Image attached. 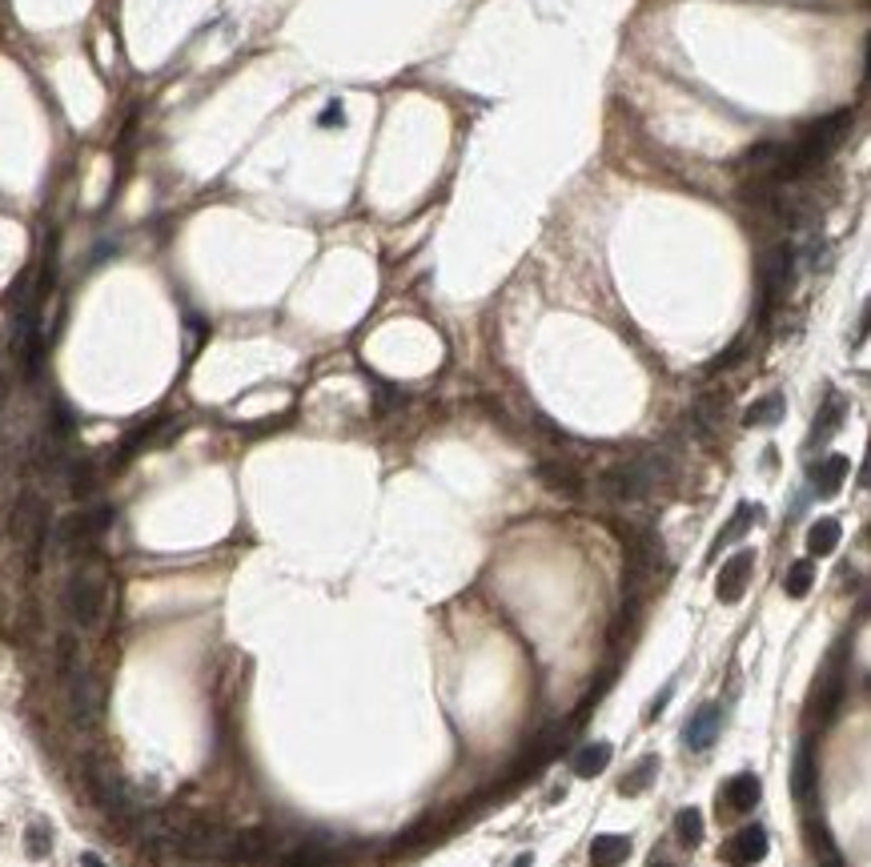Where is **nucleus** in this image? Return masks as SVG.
Instances as JSON below:
<instances>
[{
    "label": "nucleus",
    "instance_id": "nucleus-1",
    "mask_svg": "<svg viewBox=\"0 0 871 867\" xmlns=\"http://www.w3.org/2000/svg\"><path fill=\"white\" fill-rule=\"evenodd\" d=\"M105 603H109V578L101 566H81L73 570L69 587H65V611L81 631L101 627L105 619Z\"/></svg>",
    "mask_w": 871,
    "mask_h": 867
},
{
    "label": "nucleus",
    "instance_id": "nucleus-2",
    "mask_svg": "<svg viewBox=\"0 0 871 867\" xmlns=\"http://www.w3.org/2000/svg\"><path fill=\"white\" fill-rule=\"evenodd\" d=\"M663 474H667V458L643 454V458H635V462H623V466L607 470V474H603V494L615 498V502H635V498H643Z\"/></svg>",
    "mask_w": 871,
    "mask_h": 867
},
{
    "label": "nucleus",
    "instance_id": "nucleus-3",
    "mask_svg": "<svg viewBox=\"0 0 871 867\" xmlns=\"http://www.w3.org/2000/svg\"><path fill=\"white\" fill-rule=\"evenodd\" d=\"M85 787H89L93 803H97L105 815H113V819H129V815H137L133 791H129L125 779H121L105 759H97V755L85 759Z\"/></svg>",
    "mask_w": 871,
    "mask_h": 867
},
{
    "label": "nucleus",
    "instance_id": "nucleus-4",
    "mask_svg": "<svg viewBox=\"0 0 871 867\" xmlns=\"http://www.w3.org/2000/svg\"><path fill=\"white\" fill-rule=\"evenodd\" d=\"M843 695H847V679H843V655L835 651V655H831V663H827V671H823V679H819V687H815V699H811V719H815L819 727H827V723L839 715V707H843Z\"/></svg>",
    "mask_w": 871,
    "mask_h": 867
},
{
    "label": "nucleus",
    "instance_id": "nucleus-5",
    "mask_svg": "<svg viewBox=\"0 0 871 867\" xmlns=\"http://www.w3.org/2000/svg\"><path fill=\"white\" fill-rule=\"evenodd\" d=\"M65 683H69V711H73V719L81 727L97 723L101 719V687H97V679L89 671L65 663Z\"/></svg>",
    "mask_w": 871,
    "mask_h": 867
},
{
    "label": "nucleus",
    "instance_id": "nucleus-6",
    "mask_svg": "<svg viewBox=\"0 0 871 867\" xmlns=\"http://www.w3.org/2000/svg\"><path fill=\"white\" fill-rule=\"evenodd\" d=\"M763 855H767V831H763L759 823L735 831V835L723 843V851H719V859L731 863V867H755Z\"/></svg>",
    "mask_w": 871,
    "mask_h": 867
},
{
    "label": "nucleus",
    "instance_id": "nucleus-7",
    "mask_svg": "<svg viewBox=\"0 0 871 867\" xmlns=\"http://www.w3.org/2000/svg\"><path fill=\"white\" fill-rule=\"evenodd\" d=\"M751 570H755V550H739V554H731V558L723 562V570H719L715 595H719L723 603H739L743 591H747V583H751Z\"/></svg>",
    "mask_w": 871,
    "mask_h": 867
},
{
    "label": "nucleus",
    "instance_id": "nucleus-8",
    "mask_svg": "<svg viewBox=\"0 0 871 867\" xmlns=\"http://www.w3.org/2000/svg\"><path fill=\"white\" fill-rule=\"evenodd\" d=\"M109 518H113L109 506H105V510H85V514L65 518V522H61V542H65V550H81V546L97 542L101 530L109 526Z\"/></svg>",
    "mask_w": 871,
    "mask_h": 867
},
{
    "label": "nucleus",
    "instance_id": "nucleus-9",
    "mask_svg": "<svg viewBox=\"0 0 871 867\" xmlns=\"http://www.w3.org/2000/svg\"><path fill=\"white\" fill-rule=\"evenodd\" d=\"M759 799H763L759 775L743 771V775H731V779L723 783V791H719V811H727V815H747Z\"/></svg>",
    "mask_w": 871,
    "mask_h": 867
},
{
    "label": "nucleus",
    "instance_id": "nucleus-10",
    "mask_svg": "<svg viewBox=\"0 0 871 867\" xmlns=\"http://www.w3.org/2000/svg\"><path fill=\"white\" fill-rule=\"evenodd\" d=\"M815 791H819V767H815L811 743H799L795 763H791V795H795L799 807H811V803H815Z\"/></svg>",
    "mask_w": 871,
    "mask_h": 867
},
{
    "label": "nucleus",
    "instance_id": "nucleus-11",
    "mask_svg": "<svg viewBox=\"0 0 871 867\" xmlns=\"http://www.w3.org/2000/svg\"><path fill=\"white\" fill-rule=\"evenodd\" d=\"M611 755H615V747L607 743V739H595V743H583L574 751V759H570V771L578 775V779H595V775H603L607 771V763H611Z\"/></svg>",
    "mask_w": 871,
    "mask_h": 867
},
{
    "label": "nucleus",
    "instance_id": "nucleus-12",
    "mask_svg": "<svg viewBox=\"0 0 871 867\" xmlns=\"http://www.w3.org/2000/svg\"><path fill=\"white\" fill-rule=\"evenodd\" d=\"M273 847H277L273 831H265V827H249V831H237V835H233V851H229V859H233V863H253V859H265Z\"/></svg>",
    "mask_w": 871,
    "mask_h": 867
},
{
    "label": "nucleus",
    "instance_id": "nucleus-13",
    "mask_svg": "<svg viewBox=\"0 0 871 867\" xmlns=\"http://www.w3.org/2000/svg\"><path fill=\"white\" fill-rule=\"evenodd\" d=\"M719 719H723V715H719L715 703L699 707V711L691 715V723H687V735H683L687 747H691V751H707V747L715 743V735H719Z\"/></svg>",
    "mask_w": 871,
    "mask_h": 867
},
{
    "label": "nucleus",
    "instance_id": "nucleus-14",
    "mask_svg": "<svg viewBox=\"0 0 871 867\" xmlns=\"http://www.w3.org/2000/svg\"><path fill=\"white\" fill-rule=\"evenodd\" d=\"M847 470H851V462H847L843 454H827V458H823V462L811 470L815 494H819V498H831V494H839V486H843Z\"/></svg>",
    "mask_w": 871,
    "mask_h": 867
},
{
    "label": "nucleus",
    "instance_id": "nucleus-15",
    "mask_svg": "<svg viewBox=\"0 0 871 867\" xmlns=\"http://www.w3.org/2000/svg\"><path fill=\"white\" fill-rule=\"evenodd\" d=\"M631 855V839L627 835H595L591 843V863L595 867H619Z\"/></svg>",
    "mask_w": 871,
    "mask_h": 867
},
{
    "label": "nucleus",
    "instance_id": "nucleus-16",
    "mask_svg": "<svg viewBox=\"0 0 871 867\" xmlns=\"http://www.w3.org/2000/svg\"><path fill=\"white\" fill-rule=\"evenodd\" d=\"M839 534H843V526H839L835 518H819V522L807 530V554H815V558L831 554V550L839 546Z\"/></svg>",
    "mask_w": 871,
    "mask_h": 867
},
{
    "label": "nucleus",
    "instance_id": "nucleus-17",
    "mask_svg": "<svg viewBox=\"0 0 871 867\" xmlns=\"http://www.w3.org/2000/svg\"><path fill=\"white\" fill-rule=\"evenodd\" d=\"M655 775H659V755H643V759L627 771V779L619 783V791H623V795H643V791L655 783Z\"/></svg>",
    "mask_w": 871,
    "mask_h": 867
},
{
    "label": "nucleus",
    "instance_id": "nucleus-18",
    "mask_svg": "<svg viewBox=\"0 0 871 867\" xmlns=\"http://www.w3.org/2000/svg\"><path fill=\"white\" fill-rule=\"evenodd\" d=\"M755 518H763V510H759V506H747V502H743V506L735 510V518H731V522H727V526L719 530V538H715V550H711V554H719L723 546H731V542H735V538H739V534H743V530H747V526H751Z\"/></svg>",
    "mask_w": 871,
    "mask_h": 867
},
{
    "label": "nucleus",
    "instance_id": "nucleus-19",
    "mask_svg": "<svg viewBox=\"0 0 871 867\" xmlns=\"http://www.w3.org/2000/svg\"><path fill=\"white\" fill-rule=\"evenodd\" d=\"M538 474H542L554 490H562V494H570V498L583 494V474H574L570 466H554V462H546V466H538Z\"/></svg>",
    "mask_w": 871,
    "mask_h": 867
},
{
    "label": "nucleus",
    "instance_id": "nucleus-20",
    "mask_svg": "<svg viewBox=\"0 0 871 867\" xmlns=\"http://www.w3.org/2000/svg\"><path fill=\"white\" fill-rule=\"evenodd\" d=\"M811 583H815V566H811V558H799V562L787 570V578H783V591H787L791 599H803V595L811 591Z\"/></svg>",
    "mask_w": 871,
    "mask_h": 867
},
{
    "label": "nucleus",
    "instance_id": "nucleus-21",
    "mask_svg": "<svg viewBox=\"0 0 871 867\" xmlns=\"http://www.w3.org/2000/svg\"><path fill=\"white\" fill-rule=\"evenodd\" d=\"M783 418V394H767V398H759L751 410H747V426H775Z\"/></svg>",
    "mask_w": 871,
    "mask_h": 867
},
{
    "label": "nucleus",
    "instance_id": "nucleus-22",
    "mask_svg": "<svg viewBox=\"0 0 871 867\" xmlns=\"http://www.w3.org/2000/svg\"><path fill=\"white\" fill-rule=\"evenodd\" d=\"M675 831H679V839L687 847H699L703 843V815H699V807H683L675 815Z\"/></svg>",
    "mask_w": 871,
    "mask_h": 867
},
{
    "label": "nucleus",
    "instance_id": "nucleus-23",
    "mask_svg": "<svg viewBox=\"0 0 871 867\" xmlns=\"http://www.w3.org/2000/svg\"><path fill=\"white\" fill-rule=\"evenodd\" d=\"M811 839H815V859H819V867H847V859L839 855V847H835V839L827 835V827H811Z\"/></svg>",
    "mask_w": 871,
    "mask_h": 867
},
{
    "label": "nucleus",
    "instance_id": "nucleus-24",
    "mask_svg": "<svg viewBox=\"0 0 871 867\" xmlns=\"http://www.w3.org/2000/svg\"><path fill=\"white\" fill-rule=\"evenodd\" d=\"M839 422H843V402L839 398H831L827 402V410L819 414V422H815V434H811V442H827L835 430H839Z\"/></svg>",
    "mask_w": 871,
    "mask_h": 867
},
{
    "label": "nucleus",
    "instance_id": "nucleus-25",
    "mask_svg": "<svg viewBox=\"0 0 871 867\" xmlns=\"http://www.w3.org/2000/svg\"><path fill=\"white\" fill-rule=\"evenodd\" d=\"M322 859H326V851L322 847H298V851H289L285 859H281V867H322Z\"/></svg>",
    "mask_w": 871,
    "mask_h": 867
},
{
    "label": "nucleus",
    "instance_id": "nucleus-26",
    "mask_svg": "<svg viewBox=\"0 0 871 867\" xmlns=\"http://www.w3.org/2000/svg\"><path fill=\"white\" fill-rule=\"evenodd\" d=\"M49 847H53V831L45 827V823H33L29 827V855H49Z\"/></svg>",
    "mask_w": 871,
    "mask_h": 867
},
{
    "label": "nucleus",
    "instance_id": "nucleus-27",
    "mask_svg": "<svg viewBox=\"0 0 871 867\" xmlns=\"http://www.w3.org/2000/svg\"><path fill=\"white\" fill-rule=\"evenodd\" d=\"M342 117H346V113H342V105H330V109L322 113V121H318V125H322V129H334V125H342Z\"/></svg>",
    "mask_w": 871,
    "mask_h": 867
},
{
    "label": "nucleus",
    "instance_id": "nucleus-28",
    "mask_svg": "<svg viewBox=\"0 0 871 867\" xmlns=\"http://www.w3.org/2000/svg\"><path fill=\"white\" fill-rule=\"evenodd\" d=\"M85 867H105V863H101L97 855H85Z\"/></svg>",
    "mask_w": 871,
    "mask_h": 867
},
{
    "label": "nucleus",
    "instance_id": "nucleus-29",
    "mask_svg": "<svg viewBox=\"0 0 871 867\" xmlns=\"http://www.w3.org/2000/svg\"><path fill=\"white\" fill-rule=\"evenodd\" d=\"M647 867H675V863H663V859H651Z\"/></svg>",
    "mask_w": 871,
    "mask_h": 867
}]
</instances>
